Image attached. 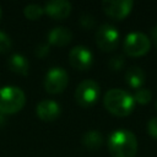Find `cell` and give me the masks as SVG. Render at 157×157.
<instances>
[{
    "label": "cell",
    "mask_w": 157,
    "mask_h": 157,
    "mask_svg": "<svg viewBox=\"0 0 157 157\" xmlns=\"http://www.w3.org/2000/svg\"><path fill=\"white\" fill-rule=\"evenodd\" d=\"M151 39H152L153 45L157 48V25L151 28Z\"/></svg>",
    "instance_id": "603a6c76"
},
{
    "label": "cell",
    "mask_w": 157,
    "mask_h": 157,
    "mask_svg": "<svg viewBox=\"0 0 157 157\" xmlns=\"http://www.w3.org/2000/svg\"><path fill=\"white\" fill-rule=\"evenodd\" d=\"M134 1L132 0H104L102 1L103 11L114 20L125 18L132 10Z\"/></svg>",
    "instance_id": "ba28073f"
},
{
    "label": "cell",
    "mask_w": 157,
    "mask_h": 157,
    "mask_svg": "<svg viewBox=\"0 0 157 157\" xmlns=\"http://www.w3.org/2000/svg\"><path fill=\"white\" fill-rule=\"evenodd\" d=\"M119 39H120V36L118 29L109 23L101 25L96 31L97 45L104 52L114 50L119 44Z\"/></svg>",
    "instance_id": "52a82bcc"
},
{
    "label": "cell",
    "mask_w": 157,
    "mask_h": 157,
    "mask_svg": "<svg viewBox=\"0 0 157 157\" xmlns=\"http://www.w3.org/2000/svg\"><path fill=\"white\" fill-rule=\"evenodd\" d=\"M48 43L55 47H65L72 39V32L64 26H56L48 32Z\"/></svg>",
    "instance_id": "7c38bea8"
},
{
    "label": "cell",
    "mask_w": 157,
    "mask_h": 157,
    "mask_svg": "<svg viewBox=\"0 0 157 157\" xmlns=\"http://www.w3.org/2000/svg\"><path fill=\"white\" fill-rule=\"evenodd\" d=\"M69 61L75 69L87 70L93 64V54L85 45H75L69 52Z\"/></svg>",
    "instance_id": "9c48e42d"
},
{
    "label": "cell",
    "mask_w": 157,
    "mask_h": 157,
    "mask_svg": "<svg viewBox=\"0 0 157 157\" xmlns=\"http://www.w3.org/2000/svg\"><path fill=\"white\" fill-rule=\"evenodd\" d=\"M43 7H44V12L49 15L52 18L64 20L70 15L72 5L66 0H50L47 1Z\"/></svg>",
    "instance_id": "30bf717a"
},
{
    "label": "cell",
    "mask_w": 157,
    "mask_h": 157,
    "mask_svg": "<svg viewBox=\"0 0 157 157\" xmlns=\"http://www.w3.org/2000/svg\"><path fill=\"white\" fill-rule=\"evenodd\" d=\"M7 66L11 71L20 75H25V76L28 75V71H29V63L27 58L20 53H13L7 59Z\"/></svg>",
    "instance_id": "5bb4252c"
},
{
    "label": "cell",
    "mask_w": 157,
    "mask_h": 157,
    "mask_svg": "<svg viewBox=\"0 0 157 157\" xmlns=\"http://www.w3.org/2000/svg\"><path fill=\"white\" fill-rule=\"evenodd\" d=\"M103 104L105 109L117 117H126L132 113L135 101L132 94L121 88H110L104 93Z\"/></svg>",
    "instance_id": "7a4b0ae2"
},
{
    "label": "cell",
    "mask_w": 157,
    "mask_h": 157,
    "mask_svg": "<svg viewBox=\"0 0 157 157\" xmlns=\"http://www.w3.org/2000/svg\"><path fill=\"white\" fill-rule=\"evenodd\" d=\"M80 23H81V26L83 28L90 29V28L94 27L96 21H94V17L92 15H90V13H82L80 16Z\"/></svg>",
    "instance_id": "ffe728a7"
},
{
    "label": "cell",
    "mask_w": 157,
    "mask_h": 157,
    "mask_svg": "<svg viewBox=\"0 0 157 157\" xmlns=\"http://www.w3.org/2000/svg\"><path fill=\"white\" fill-rule=\"evenodd\" d=\"M36 113L39 119L44 121H53L60 115L61 108L60 104L53 99H43L37 104Z\"/></svg>",
    "instance_id": "8fae6325"
},
{
    "label": "cell",
    "mask_w": 157,
    "mask_h": 157,
    "mask_svg": "<svg viewBox=\"0 0 157 157\" xmlns=\"http://www.w3.org/2000/svg\"><path fill=\"white\" fill-rule=\"evenodd\" d=\"M108 65H109V67H110L112 70L119 71V70H121V69L124 67V65H125V59H124V56L120 55V54L113 55V56L109 59Z\"/></svg>",
    "instance_id": "ac0fdd59"
},
{
    "label": "cell",
    "mask_w": 157,
    "mask_h": 157,
    "mask_svg": "<svg viewBox=\"0 0 157 157\" xmlns=\"http://www.w3.org/2000/svg\"><path fill=\"white\" fill-rule=\"evenodd\" d=\"M12 47V40H11V37L4 32V31H0V53H6L11 49Z\"/></svg>",
    "instance_id": "d6986e66"
},
{
    "label": "cell",
    "mask_w": 157,
    "mask_h": 157,
    "mask_svg": "<svg viewBox=\"0 0 157 157\" xmlns=\"http://www.w3.org/2000/svg\"><path fill=\"white\" fill-rule=\"evenodd\" d=\"M49 52H50V47L47 43H39L34 49V54L38 58H45L49 54Z\"/></svg>",
    "instance_id": "44dd1931"
},
{
    "label": "cell",
    "mask_w": 157,
    "mask_h": 157,
    "mask_svg": "<svg viewBox=\"0 0 157 157\" xmlns=\"http://www.w3.org/2000/svg\"><path fill=\"white\" fill-rule=\"evenodd\" d=\"M26 103L25 92L12 85L0 87V113L13 114L23 108Z\"/></svg>",
    "instance_id": "3957f363"
},
{
    "label": "cell",
    "mask_w": 157,
    "mask_h": 157,
    "mask_svg": "<svg viewBox=\"0 0 157 157\" xmlns=\"http://www.w3.org/2000/svg\"><path fill=\"white\" fill-rule=\"evenodd\" d=\"M4 123H5V115H4L2 113H0V126H1Z\"/></svg>",
    "instance_id": "cb8c5ba5"
},
{
    "label": "cell",
    "mask_w": 157,
    "mask_h": 157,
    "mask_svg": "<svg viewBox=\"0 0 157 157\" xmlns=\"http://www.w3.org/2000/svg\"><path fill=\"white\" fill-rule=\"evenodd\" d=\"M82 144L90 150H97L103 144V135L98 130H88L82 135Z\"/></svg>",
    "instance_id": "9a60e30c"
},
{
    "label": "cell",
    "mask_w": 157,
    "mask_h": 157,
    "mask_svg": "<svg viewBox=\"0 0 157 157\" xmlns=\"http://www.w3.org/2000/svg\"><path fill=\"white\" fill-rule=\"evenodd\" d=\"M145 78H146V75H145V71L140 67V66H130L126 71H125V81L126 83L131 87V88H141L144 87V83H145Z\"/></svg>",
    "instance_id": "4fadbf2b"
},
{
    "label": "cell",
    "mask_w": 157,
    "mask_h": 157,
    "mask_svg": "<svg viewBox=\"0 0 157 157\" xmlns=\"http://www.w3.org/2000/svg\"><path fill=\"white\" fill-rule=\"evenodd\" d=\"M147 132L152 139L157 140V117H153L147 121Z\"/></svg>",
    "instance_id": "7402d4cb"
},
{
    "label": "cell",
    "mask_w": 157,
    "mask_h": 157,
    "mask_svg": "<svg viewBox=\"0 0 157 157\" xmlns=\"http://www.w3.org/2000/svg\"><path fill=\"white\" fill-rule=\"evenodd\" d=\"M108 151L112 157H135L137 139L128 129L114 130L108 137Z\"/></svg>",
    "instance_id": "6da1fadb"
},
{
    "label": "cell",
    "mask_w": 157,
    "mask_h": 157,
    "mask_svg": "<svg viewBox=\"0 0 157 157\" xmlns=\"http://www.w3.org/2000/svg\"><path fill=\"white\" fill-rule=\"evenodd\" d=\"M69 83V74L61 66H54L49 69L44 76V88L49 93L63 92Z\"/></svg>",
    "instance_id": "8992f818"
},
{
    "label": "cell",
    "mask_w": 157,
    "mask_h": 157,
    "mask_svg": "<svg viewBox=\"0 0 157 157\" xmlns=\"http://www.w3.org/2000/svg\"><path fill=\"white\" fill-rule=\"evenodd\" d=\"M23 13L28 20H38L44 13V7L39 4H28L23 7Z\"/></svg>",
    "instance_id": "2e32d148"
},
{
    "label": "cell",
    "mask_w": 157,
    "mask_h": 157,
    "mask_svg": "<svg viewBox=\"0 0 157 157\" xmlns=\"http://www.w3.org/2000/svg\"><path fill=\"white\" fill-rule=\"evenodd\" d=\"M132 97H134L135 103H139V104H147V103L152 99V92H151L148 88H146V87H141V88L135 90Z\"/></svg>",
    "instance_id": "e0dca14e"
},
{
    "label": "cell",
    "mask_w": 157,
    "mask_h": 157,
    "mask_svg": "<svg viewBox=\"0 0 157 157\" xmlns=\"http://www.w3.org/2000/svg\"><path fill=\"white\" fill-rule=\"evenodd\" d=\"M151 48V39L142 32H130L125 36L123 49L129 56H142L148 53Z\"/></svg>",
    "instance_id": "277c9868"
},
{
    "label": "cell",
    "mask_w": 157,
    "mask_h": 157,
    "mask_svg": "<svg viewBox=\"0 0 157 157\" xmlns=\"http://www.w3.org/2000/svg\"><path fill=\"white\" fill-rule=\"evenodd\" d=\"M1 13H2V11H1V5H0V18H1Z\"/></svg>",
    "instance_id": "484cf974"
},
{
    "label": "cell",
    "mask_w": 157,
    "mask_h": 157,
    "mask_svg": "<svg viewBox=\"0 0 157 157\" xmlns=\"http://www.w3.org/2000/svg\"><path fill=\"white\" fill-rule=\"evenodd\" d=\"M99 93L101 90L98 82L91 78H86L77 85L75 90V99L81 107L88 108L97 102Z\"/></svg>",
    "instance_id": "5b68a950"
},
{
    "label": "cell",
    "mask_w": 157,
    "mask_h": 157,
    "mask_svg": "<svg viewBox=\"0 0 157 157\" xmlns=\"http://www.w3.org/2000/svg\"><path fill=\"white\" fill-rule=\"evenodd\" d=\"M155 108H156V110H157V99H156V103H155Z\"/></svg>",
    "instance_id": "d4e9b609"
}]
</instances>
